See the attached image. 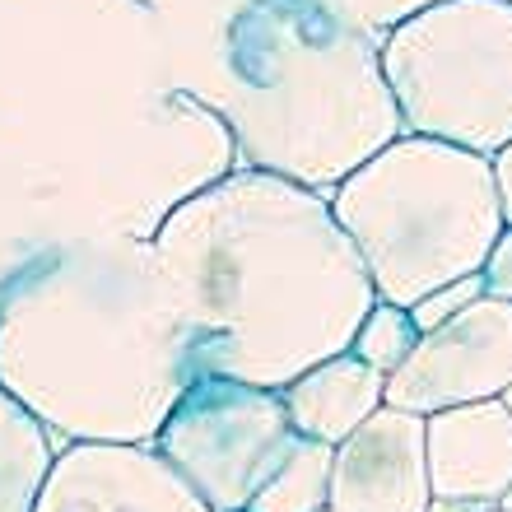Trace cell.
<instances>
[{
	"label": "cell",
	"mask_w": 512,
	"mask_h": 512,
	"mask_svg": "<svg viewBox=\"0 0 512 512\" xmlns=\"http://www.w3.org/2000/svg\"><path fill=\"white\" fill-rule=\"evenodd\" d=\"M0 140L61 238H154L238 168L229 126L173 84L145 0H0Z\"/></svg>",
	"instance_id": "1"
},
{
	"label": "cell",
	"mask_w": 512,
	"mask_h": 512,
	"mask_svg": "<svg viewBox=\"0 0 512 512\" xmlns=\"http://www.w3.org/2000/svg\"><path fill=\"white\" fill-rule=\"evenodd\" d=\"M201 378L284 391L354 345L378 303L331 191L233 168L149 238Z\"/></svg>",
	"instance_id": "2"
},
{
	"label": "cell",
	"mask_w": 512,
	"mask_h": 512,
	"mask_svg": "<svg viewBox=\"0 0 512 512\" xmlns=\"http://www.w3.org/2000/svg\"><path fill=\"white\" fill-rule=\"evenodd\" d=\"M173 84L210 108L238 168L331 191L401 131L382 38L345 0H145Z\"/></svg>",
	"instance_id": "3"
},
{
	"label": "cell",
	"mask_w": 512,
	"mask_h": 512,
	"mask_svg": "<svg viewBox=\"0 0 512 512\" xmlns=\"http://www.w3.org/2000/svg\"><path fill=\"white\" fill-rule=\"evenodd\" d=\"M201 382L149 238L70 233L0 298V387L70 443H154Z\"/></svg>",
	"instance_id": "4"
},
{
	"label": "cell",
	"mask_w": 512,
	"mask_h": 512,
	"mask_svg": "<svg viewBox=\"0 0 512 512\" xmlns=\"http://www.w3.org/2000/svg\"><path fill=\"white\" fill-rule=\"evenodd\" d=\"M331 210L378 298L396 308L480 275L503 233L494 163L424 135H396L340 177Z\"/></svg>",
	"instance_id": "5"
},
{
	"label": "cell",
	"mask_w": 512,
	"mask_h": 512,
	"mask_svg": "<svg viewBox=\"0 0 512 512\" xmlns=\"http://www.w3.org/2000/svg\"><path fill=\"white\" fill-rule=\"evenodd\" d=\"M405 135L494 159L512 145V0H438L382 38Z\"/></svg>",
	"instance_id": "6"
},
{
	"label": "cell",
	"mask_w": 512,
	"mask_h": 512,
	"mask_svg": "<svg viewBox=\"0 0 512 512\" xmlns=\"http://www.w3.org/2000/svg\"><path fill=\"white\" fill-rule=\"evenodd\" d=\"M298 443L280 391L229 378H201L163 419L159 447L168 466L210 512H247Z\"/></svg>",
	"instance_id": "7"
},
{
	"label": "cell",
	"mask_w": 512,
	"mask_h": 512,
	"mask_svg": "<svg viewBox=\"0 0 512 512\" xmlns=\"http://www.w3.org/2000/svg\"><path fill=\"white\" fill-rule=\"evenodd\" d=\"M512 387V303L480 298L452 322L424 331L415 354L387 378V405L438 415L475 401H499Z\"/></svg>",
	"instance_id": "8"
},
{
	"label": "cell",
	"mask_w": 512,
	"mask_h": 512,
	"mask_svg": "<svg viewBox=\"0 0 512 512\" xmlns=\"http://www.w3.org/2000/svg\"><path fill=\"white\" fill-rule=\"evenodd\" d=\"M33 512H210L154 443H70Z\"/></svg>",
	"instance_id": "9"
},
{
	"label": "cell",
	"mask_w": 512,
	"mask_h": 512,
	"mask_svg": "<svg viewBox=\"0 0 512 512\" xmlns=\"http://www.w3.org/2000/svg\"><path fill=\"white\" fill-rule=\"evenodd\" d=\"M429 424L382 405L336 447L331 512H429Z\"/></svg>",
	"instance_id": "10"
},
{
	"label": "cell",
	"mask_w": 512,
	"mask_h": 512,
	"mask_svg": "<svg viewBox=\"0 0 512 512\" xmlns=\"http://www.w3.org/2000/svg\"><path fill=\"white\" fill-rule=\"evenodd\" d=\"M429 424L433 499L499 503L512 485V415L503 401L438 410Z\"/></svg>",
	"instance_id": "11"
},
{
	"label": "cell",
	"mask_w": 512,
	"mask_h": 512,
	"mask_svg": "<svg viewBox=\"0 0 512 512\" xmlns=\"http://www.w3.org/2000/svg\"><path fill=\"white\" fill-rule=\"evenodd\" d=\"M280 396L298 438H317V443L340 447L359 424H368L387 405V373H378L359 354L345 350L336 359H326V364L308 368Z\"/></svg>",
	"instance_id": "12"
},
{
	"label": "cell",
	"mask_w": 512,
	"mask_h": 512,
	"mask_svg": "<svg viewBox=\"0 0 512 512\" xmlns=\"http://www.w3.org/2000/svg\"><path fill=\"white\" fill-rule=\"evenodd\" d=\"M56 461V433L0 387V512H33Z\"/></svg>",
	"instance_id": "13"
},
{
	"label": "cell",
	"mask_w": 512,
	"mask_h": 512,
	"mask_svg": "<svg viewBox=\"0 0 512 512\" xmlns=\"http://www.w3.org/2000/svg\"><path fill=\"white\" fill-rule=\"evenodd\" d=\"M56 238L61 233H56L38 187L28 182L24 163L14 159L10 145L0 140V298H5L14 275Z\"/></svg>",
	"instance_id": "14"
},
{
	"label": "cell",
	"mask_w": 512,
	"mask_h": 512,
	"mask_svg": "<svg viewBox=\"0 0 512 512\" xmlns=\"http://www.w3.org/2000/svg\"><path fill=\"white\" fill-rule=\"evenodd\" d=\"M331 466H336V447L298 438L247 512H326L331 508Z\"/></svg>",
	"instance_id": "15"
},
{
	"label": "cell",
	"mask_w": 512,
	"mask_h": 512,
	"mask_svg": "<svg viewBox=\"0 0 512 512\" xmlns=\"http://www.w3.org/2000/svg\"><path fill=\"white\" fill-rule=\"evenodd\" d=\"M419 331L415 326V317H410V308H396V303H373V312L364 317V326H359V336H354V345H350V354H359L364 364H373L378 373H396V368L415 354V345H419Z\"/></svg>",
	"instance_id": "16"
},
{
	"label": "cell",
	"mask_w": 512,
	"mask_h": 512,
	"mask_svg": "<svg viewBox=\"0 0 512 512\" xmlns=\"http://www.w3.org/2000/svg\"><path fill=\"white\" fill-rule=\"evenodd\" d=\"M485 298V275H466V280L447 284V289H433L429 298H419L415 308H410V317H415L419 331H433V326L452 322L457 312H466L471 303H480Z\"/></svg>",
	"instance_id": "17"
},
{
	"label": "cell",
	"mask_w": 512,
	"mask_h": 512,
	"mask_svg": "<svg viewBox=\"0 0 512 512\" xmlns=\"http://www.w3.org/2000/svg\"><path fill=\"white\" fill-rule=\"evenodd\" d=\"M354 10V19L364 28H373L378 38H387L391 28L401 24V19H410V14H419L424 5H438V0H345Z\"/></svg>",
	"instance_id": "18"
},
{
	"label": "cell",
	"mask_w": 512,
	"mask_h": 512,
	"mask_svg": "<svg viewBox=\"0 0 512 512\" xmlns=\"http://www.w3.org/2000/svg\"><path fill=\"white\" fill-rule=\"evenodd\" d=\"M485 294L489 298H503V303H512V224H503L499 243H494V252H489L485 261Z\"/></svg>",
	"instance_id": "19"
},
{
	"label": "cell",
	"mask_w": 512,
	"mask_h": 512,
	"mask_svg": "<svg viewBox=\"0 0 512 512\" xmlns=\"http://www.w3.org/2000/svg\"><path fill=\"white\" fill-rule=\"evenodd\" d=\"M494 187H499V205H503V224H512V145H503L494 154Z\"/></svg>",
	"instance_id": "20"
},
{
	"label": "cell",
	"mask_w": 512,
	"mask_h": 512,
	"mask_svg": "<svg viewBox=\"0 0 512 512\" xmlns=\"http://www.w3.org/2000/svg\"><path fill=\"white\" fill-rule=\"evenodd\" d=\"M494 503H485V499H433L429 503V512H489Z\"/></svg>",
	"instance_id": "21"
},
{
	"label": "cell",
	"mask_w": 512,
	"mask_h": 512,
	"mask_svg": "<svg viewBox=\"0 0 512 512\" xmlns=\"http://www.w3.org/2000/svg\"><path fill=\"white\" fill-rule=\"evenodd\" d=\"M499 508H508V512H512V485H508V494L499 499Z\"/></svg>",
	"instance_id": "22"
},
{
	"label": "cell",
	"mask_w": 512,
	"mask_h": 512,
	"mask_svg": "<svg viewBox=\"0 0 512 512\" xmlns=\"http://www.w3.org/2000/svg\"><path fill=\"white\" fill-rule=\"evenodd\" d=\"M499 401H503V405H508V415H512V387H508V391H503Z\"/></svg>",
	"instance_id": "23"
},
{
	"label": "cell",
	"mask_w": 512,
	"mask_h": 512,
	"mask_svg": "<svg viewBox=\"0 0 512 512\" xmlns=\"http://www.w3.org/2000/svg\"><path fill=\"white\" fill-rule=\"evenodd\" d=\"M489 512H508V508H499V503H494V508H489Z\"/></svg>",
	"instance_id": "24"
},
{
	"label": "cell",
	"mask_w": 512,
	"mask_h": 512,
	"mask_svg": "<svg viewBox=\"0 0 512 512\" xmlns=\"http://www.w3.org/2000/svg\"><path fill=\"white\" fill-rule=\"evenodd\" d=\"M326 512H331V508H326Z\"/></svg>",
	"instance_id": "25"
}]
</instances>
